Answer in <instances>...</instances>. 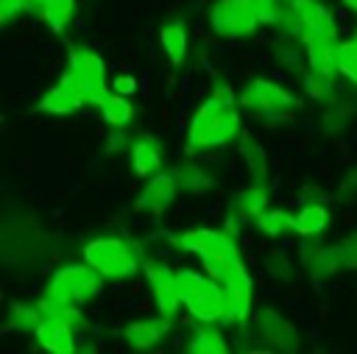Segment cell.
I'll return each mask as SVG.
<instances>
[{
    "label": "cell",
    "instance_id": "obj_3",
    "mask_svg": "<svg viewBox=\"0 0 357 354\" xmlns=\"http://www.w3.org/2000/svg\"><path fill=\"white\" fill-rule=\"evenodd\" d=\"M176 282L181 293V307L192 315V321H223L226 295L220 282H215L206 270L198 273L192 268L176 270Z\"/></svg>",
    "mask_w": 357,
    "mask_h": 354
},
{
    "label": "cell",
    "instance_id": "obj_28",
    "mask_svg": "<svg viewBox=\"0 0 357 354\" xmlns=\"http://www.w3.org/2000/svg\"><path fill=\"white\" fill-rule=\"evenodd\" d=\"M329 256H332L335 270H354L357 268V231H349L340 240L329 243Z\"/></svg>",
    "mask_w": 357,
    "mask_h": 354
},
{
    "label": "cell",
    "instance_id": "obj_26",
    "mask_svg": "<svg viewBox=\"0 0 357 354\" xmlns=\"http://www.w3.org/2000/svg\"><path fill=\"white\" fill-rule=\"evenodd\" d=\"M45 321V312L39 304H28V301H14L8 307V326L14 332H36V326Z\"/></svg>",
    "mask_w": 357,
    "mask_h": 354
},
{
    "label": "cell",
    "instance_id": "obj_18",
    "mask_svg": "<svg viewBox=\"0 0 357 354\" xmlns=\"http://www.w3.org/2000/svg\"><path fill=\"white\" fill-rule=\"evenodd\" d=\"M128 159H131V170L134 176H153L162 167V145L159 139L142 134L131 142L128 148Z\"/></svg>",
    "mask_w": 357,
    "mask_h": 354
},
{
    "label": "cell",
    "instance_id": "obj_20",
    "mask_svg": "<svg viewBox=\"0 0 357 354\" xmlns=\"http://www.w3.org/2000/svg\"><path fill=\"white\" fill-rule=\"evenodd\" d=\"M173 173H176V181H178L181 192L198 195V192H209V190L218 187V176L206 164H201V162H184Z\"/></svg>",
    "mask_w": 357,
    "mask_h": 354
},
{
    "label": "cell",
    "instance_id": "obj_2",
    "mask_svg": "<svg viewBox=\"0 0 357 354\" xmlns=\"http://www.w3.org/2000/svg\"><path fill=\"white\" fill-rule=\"evenodd\" d=\"M142 248L117 234H103L84 245V262H89L103 279L112 282L131 279L137 270H142Z\"/></svg>",
    "mask_w": 357,
    "mask_h": 354
},
{
    "label": "cell",
    "instance_id": "obj_10",
    "mask_svg": "<svg viewBox=\"0 0 357 354\" xmlns=\"http://www.w3.org/2000/svg\"><path fill=\"white\" fill-rule=\"evenodd\" d=\"M254 326H257V334L271 346V348H279V351H296L298 343H301V334L298 329L293 326L290 318H284L279 309L273 307H259L254 312Z\"/></svg>",
    "mask_w": 357,
    "mask_h": 354
},
{
    "label": "cell",
    "instance_id": "obj_17",
    "mask_svg": "<svg viewBox=\"0 0 357 354\" xmlns=\"http://www.w3.org/2000/svg\"><path fill=\"white\" fill-rule=\"evenodd\" d=\"M167 326H170V318H165V315H159V318H137V321L126 323L123 340L134 351H148V348L162 343V337L167 334Z\"/></svg>",
    "mask_w": 357,
    "mask_h": 354
},
{
    "label": "cell",
    "instance_id": "obj_4",
    "mask_svg": "<svg viewBox=\"0 0 357 354\" xmlns=\"http://www.w3.org/2000/svg\"><path fill=\"white\" fill-rule=\"evenodd\" d=\"M237 103H240V109H245V114L271 120V123L290 120L298 109V98L287 86H282L271 78H251L240 89Z\"/></svg>",
    "mask_w": 357,
    "mask_h": 354
},
{
    "label": "cell",
    "instance_id": "obj_32",
    "mask_svg": "<svg viewBox=\"0 0 357 354\" xmlns=\"http://www.w3.org/2000/svg\"><path fill=\"white\" fill-rule=\"evenodd\" d=\"M25 11H33V3H31V0H0V17H3L6 25H8L14 17L25 14Z\"/></svg>",
    "mask_w": 357,
    "mask_h": 354
},
{
    "label": "cell",
    "instance_id": "obj_16",
    "mask_svg": "<svg viewBox=\"0 0 357 354\" xmlns=\"http://www.w3.org/2000/svg\"><path fill=\"white\" fill-rule=\"evenodd\" d=\"M198 259H201V268L215 282H220L223 287H245V290H254L251 273H248L245 262L240 259V254H209V256H198Z\"/></svg>",
    "mask_w": 357,
    "mask_h": 354
},
{
    "label": "cell",
    "instance_id": "obj_5",
    "mask_svg": "<svg viewBox=\"0 0 357 354\" xmlns=\"http://www.w3.org/2000/svg\"><path fill=\"white\" fill-rule=\"evenodd\" d=\"M100 293H103V276L89 262H73L56 268L45 287V295L50 301L75 304V307L98 298Z\"/></svg>",
    "mask_w": 357,
    "mask_h": 354
},
{
    "label": "cell",
    "instance_id": "obj_25",
    "mask_svg": "<svg viewBox=\"0 0 357 354\" xmlns=\"http://www.w3.org/2000/svg\"><path fill=\"white\" fill-rule=\"evenodd\" d=\"M254 226L262 237H282L296 229V215H290L287 209H265Z\"/></svg>",
    "mask_w": 357,
    "mask_h": 354
},
{
    "label": "cell",
    "instance_id": "obj_31",
    "mask_svg": "<svg viewBox=\"0 0 357 354\" xmlns=\"http://www.w3.org/2000/svg\"><path fill=\"white\" fill-rule=\"evenodd\" d=\"M301 81H304L307 95H310V98H315V100H324V98L332 92V78H329V75H324V72H318V70H312V67L301 75Z\"/></svg>",
    "mask_w": 357,
    "mask_h": 354
},
{
    "label": "cell",
    "instance_id": "obj_21",
    "mask_svg": "<svg viewBox=\"0 0 357 354\" xmlns=\"http://www.w3.org/2000/svg\"><path fill=\"white\" fill-rule=\"evenodd\" d=\"M326 226H329V209L324 203L310 201L296 212V229L293 231L298 237H318L326 231Z\"/></svg>",
    "mask_w": 357,
    "mask_h": 354
},
{
    "label": "cell",
    "instance_id": "obj_1",
    "mask_svg": "<svg viewBox=\"0 0 357 354\" xmlns=\"http://www.w3.org/2000/svg\"><path fill=\"white\" fill-rule=\"evenodd\" d=\"M243 134V117L237 103L209 95L190 117L187 125V148L190 151H209L231 145Z\"/></svg>",
    "mask_w": 357,
    "mask_h": 354
},
{
    "label": "cell",
    "instance_id": "obj_27",
    "mask_svg": "<svg viewBox=\"0 0 357 354\" xmlns=\"http://www.w3.org/2000/svg\"><path fill=\"white\" fill-rule=\"evenodd\" d=\"M98 109H100L103 120H106L109 125H114V128L126 125V123L134 117V106H131L128 95H120V92H109V95L100 100Z\"/></svg>",
    "mask_w": 357,
    "mask_h": 354
},
{
    "label": "cell",
    "instance_id": "obj_22",
    "mask_svg": "<svg viewBox=\"0 0 357 354\" xmlns=\"http://www.w3.org/2000/svg\"><path fill=\"white\" fill-rule=\"evenodd\" d=\"M159 42H162V50L167 53V59H170L173 67L184 64L190 39H187V28H184L181 22H167V25H162V31H159Z\"/></svg>",
    "mask_w": 357,
    "mask_h": 354
},
{
    "label": "cell",
    "instance_id": "obj_23",
    "mask_svg": "<svg viewBox=\"0 0 357 354\" xmlns=\"http://www.w3.org/2000/svg\"><path fill=\"white\" fill-rule=\"evenodd\" d=\"M223 295H226V315H223V321L234 323V326H243L251 318V298H254V293L245 290V287H223Z\"/></svg>",
    "mask_w": 357,
    "mask_h": 354
},
{
    "label": "cell",
    "instance_id": "obj_7",
    "mask_svg": "<svg viewBox=\"0 0 357 354\" xmlns=\"http://www.w3.org/2000/svg\"><path fill=\"white\" fill-rule=\"evenodd\" d=\"M209 25L218 36L243 39L251 36L262 25V20L254 0H215L209 8Z\"/></svg>",
    "mask_w": 357,
    "mask_h": 354
},
{
    "label": "cell",
    "instance_id": "obj_35",
    "mask_svg": "<svg viewBox=\"0 0 357 354\" xmlns=\"http://www.w3.org/2000/svg\"><path fill=\"white\" fill-rule=\"evenodd\" d=\"M212 95H215V98H223V100H231V103L237 100V98H234V89H231V84H229V81H220V78L212 84Z\"/></svg>",
    "mask_w": 357,
    "mask_h": 354
},
{
    "label": "cell",
    "instance_id": "obj_8",
    "mask_svg": "<svg viewBox=\"0 0 357 354\" xmlns=\"http://www.w3.org/2000/svg\"><path fill=\"white\" fill-rule=\"evenodd\" d=\"M142 273L151 290V298L156 304V312L165 318H176L178 307H181V293H178V282H176V270H170V265L159 256H145L142 259Z\"/></svg>",
    "mask_w": 357,
    "mask_h": 354
},
{
    "label": "cell",
    "instance_id": "obj_14",
    "mask_svg": "<svg viewBox=\"0 0 357 354\" xmlns=\"http://www.w3.org/2000/svg\"><path fill=\"white\" fill-rule=\"evenodd\" d=\"M33 337H36V346L50 354H73L78 346V326L67 318L45 315V321L36 326Z\"/></svg>",
    "mask_w": 357,
    "mask_h": 354
},
{
    "label": "cell",
    "instance_id": "obj_15",
    "mask_svg": "<svg viewBox=\"0 0 357 354\" xmlns=\"http://www.w3.org/2000/svg\"><path fill=\"white\" fill-rule=\"evenodd\" d=\"M81 106H86V100H84L81 89L75 86V81L70 78V72H67V70H64V75H61L53 86H47V89H45V95H42V98H39V103H36V109H39V111L53 114V117H67V114L78 111Z\"/></svg>",
    "mask_w": 357,
    "mask_h": 354
},
{
    "label": "cell",
    "instance_id": "obj_33",
    "mask_svg": "<svg viewBox=\"0 0 357 354\" xmlns=\"http://www.w3.org/2000/svg\"><path fill=\"white\" fill-rule=\"evenodd\" d=\"M265 268H268L271 276H279V279H290V273H293V265L284 254H271L265 259Z\"/></svg>",
    "mask_w": 357,
    "mask_h": 354
},
{
    "label": "cell",
    "instance_id": "obj_13",
    "mask_svg": "<svg viewBox=\"0 0 357 354\" xmlns=\"http://www.w3.org/2000/svg\"><path fill=\"white\" fill-rule=\"evenodd\" d=\"M173 245L187 251V254H195V256L240 254V248L234 243V234H229L226 229L223 231H218V229H187V231L173 237Z\"/></svg>",
    "mask_w": 357,
    "mask_h": 354
},
{
    "label": "cell",
    "instance_id": "obj_19",
    "mask_svg": "<svg viewBox=\"0 0 357 354\" xmlns=\"http://www.w3.org/2000/svg\"><path fill=\"white\" fill-rule=\"evenodd\" d=\"M187 348L195 354H223L229 346L223 332L218 329V321H195L187 337Z\"/></svg>",
    "mask_w": 357,
    "mask_h": 354
},
{
    "label": "cell",
    "instance_id": "obj_6",
    "mask_svg": "<svg viewBox=\"0 0 357 354\" xmlns=\"http://www.w3.org/2000/svg\"><path fill=\"white\" fill-rule=\"evenodd\" d=\"M67 72H70V78L75 81V86L81 89V95L89 106H100V100L109 95L106 64L95 50H89L84 45H75L67 56Z\"/></svg>",
    "mask_w": 357,
    "mask_h": 354
},
{
    "label": "cell",
    "instance_id": "obj_36",
    "mask_svg": "<svg viewBox=\"0 0 357 354\" xmlns=\"http://www.w3.org/2000/svg\"><path fill=\"white\" fill-rule=\"evenodd\" d=\"M343 3H346V6L351 8V11H357V0H343Z\"/></svg>",
    "mask_w": 357,
    "mask_h": 354
},
{
    "label": "cell",
    "instance_id": "obj_24",
    "mask_svg": "<svg viewBox=\"0 0 357 354\" xmlns=\"http://www.w3.org/2000/svg\"><path fill=\"white\" fill-rule=\"evenodd\" d=\"M240 156H243V162H245V167H248V173L254 178H265L268 176V153L254 139V134H248V131L240 134Z\"/></svg>",
    "mask_w": 357,
    "mask_h": 354
},
{
    "label": "cell",
    "instance_id": "obj_34",
    "mask_svg": "<svg viewBox=\"0 0 357 354\" xmlns=\"http://www.w3.org/2000/svg\"><path fill=\"white\" fill-rule=\"evenodd\" d=\"M112 89L120 95H134L137 92V78L134 75H117L112 78Z\"/></svg>",
    "mask_w": 357,
    "mask_h": 354
},
{
    "label": "cell",
    "instance_id": "obj_11",
    "mask_svg": "<svg viewBox=\"0 0 357 354\" xmlns=\"http://www.w3.org/2000/svg\"><path fill=\"white\" fill-rule=\"evenodd\" d=\"M293 20H296V36L301 42L318 39V36H337L335 17L321 0H290Z\"/></svg>",
    "mask_w": 357,
    "mask_h": 354
},
{
    "label": "cell",
    "instance_id": "obj_9",
    "mask_svg": "<svg viewBox=\"0 0 357 354\" xmlns=\"http://www.w3.org/2000/svg\"><path fill=\"white\" fill-rule=\"evenodd\" d=\"M268 201H271V190H268L265 178H254L251 184H245L229 201V209H226V231L234 234V226L237 223H257V217L268 209Z\"/></svg>",
    "mask_w": 357,
    "mask_h": 354
},
{
    "label": "cell",
    "instance_id": "obj_30",
    "mask_svg": "<svg viewBox=\"0 0 357 354\" xmlns=\"http://www.w3.org/2000/svg\"><path fill=\"white\" fill-rule=\"evenodd\" d=\"M337 72L357 86V33L337 45Z\"/></svg>",
    "mask_w": 357,
    "mask_h": 354
},
{
    "label": "cell",
    "instance_id": "obj_12",
    "mask_svg": "<svg viewBox=\"0 0 357 354\" xmlns=\"http://www.w3.org/2000/svg\"><path fill=\"white\" fill-rule=\"evenodd\" d=\"M176 192L178 190V181H176V173H153L145 187L139 190V195L134 198V209L139 215H151V217H159L170 209V203L176 201Z\"/></svg>",
    "mask_w": 357,
    "mask_h": 354
},
{
    "label": "cell",
    "instance_id": "obj_29",
    "mask_svg": "<svg viewBox=\"0 0 357 354\" xmlns=\"http://www.w3.org/2000/svg\"><path fill=\"white\" fill-rule=\"evenodd\" d=\"M73 14H75V0H45L42 8H39V17L56 33L67 28V22L73 20Z\"/></svg>",
    "mask_w": 357,
    "mask_h": 354
}]
</instances>
